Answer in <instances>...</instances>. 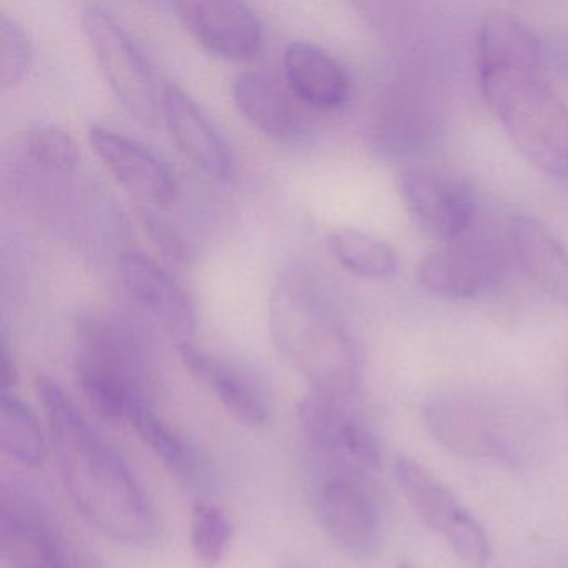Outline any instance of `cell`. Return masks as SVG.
I'll list each match as a JSON object with an SVG mask.
<instances>
[{
    "instance_id": "obj_3",
    "label": "cell",
    "mask_w": 568,
    "mask_h": 568,
    "mask_svg": "<svg viewBox=\"0 0 568 568\" xmlns=\"http://www.w3.org/2000/svg\"><path fill=\"white\" fill-rule=\"evenodd\" d=\"M74 377L105 420L129 422L139 405L152 404L151 348L144 335L114 312H88L78 322Z\"/></svg>"
},
{
    "instance_id": "obj_14",
    "label": "cell",
    "mask_w": 568,
    "mask_h": 568,
    "mask_svg": "<svg viewBox=\"0 0 568 568\" xmlns=\"http://www.w3.org/2000/svg\"><path fill=\"white\" fill-rule=\"evenodd\" d=\"M189 34L224 61H251L264 45V29L248 6L234 0H185L175 6Z\"/></svg>"
},
{
    "instance_id": "obj_19",
    "label": "cell",
    "mask_w": 568,
    "mask_h": 568,
    "mask_svg": "<svg viewBox=\"0 0 568 568\" xmlns=\"http://www.w3.org/2000/svg\"><path fill=\"white\" fill-rule=\"evenodd\" d=\"M285 82L292 94L321 112L344 108L351 95V79L331 52L312 42H292L284 54Z\"/></svg>"
},
{
    "instance_id": "obj_24",
    "label": "cell",
    "mask_w": 568,
    "mask_h": 568,
    "mask_svg": "<svg viewBox=\"0 0 568 568\" xmlns=\"http://www.w3.org/2000/svg\"><path fill=\"white\" fill-rule=\"evenodd\" d=\"M234 525L221 507L211 501H197L191 510L189 540L192 554L207 567L221 564L231 547Z\"/></svg>"
},
{
    "instance_id": "obj_13",
    "label": "cell",
    "mask_w": 568,
    "mask_h": 568,
    "mask_svg": "<svg viewBox=\"0 0 568 568\" xmlns=\"http://www.w3.org/2000/svg\"><path fill=\"white\" fill-rule=\"evenodd\" d=\"M0 554L11 568H85L61 531L21 494H2Z\"/></svg>"
},
{
    "instance_id": "obj_11",
    "label": "cell",
    "mask_w": 568,
    "mask_h": 568,
    "mask_svg": "<svg viewBox=\"0 0 568 568\" xmlns=\"http://www.w3.org/2000/svg\"><path fill=\"white\" fill-rule=\"evenodd\" d=\"M504 274L500 245L494 239L467 232L422 261L418 282L435 297L464 301L497 287Z\"/></svg>"
},
{
    "instance_id": "obj_8",
    "label": "cell",
    "mask_w": 568,
    "mask_h": 568,
    "mask_svg": "<svg viewBox=\"0 0 568 568\" xmlns=\"http://www.w3.org/2000/svg\"><path fill=\"white\" fill-rule=\"evenodd\" d=\"M394 478L408 507L442 535L462 561L474 568L487 567L491 558L487 531L442 481L408 457L395 460Z\"/></svg>"
},
{
    "instance_id": "obj_7",
    "label": "cell",
    "mask_w": 568,
    "mask_h": 568,
    "mask_svg": "<svg viewBox=\"0 0 568 568\" xmlns=\"http://www.w3.org/2000/svg\"><path fill=\"white\" fill-rule=\"evenodd\" d=\"M317 487V511L335 547L358 564L381 550L382 518L374 475L351 467L325 465Z\"/></svg>"
},
{
    "instance_id": "obj_2",
    "label": "cell",
    "mask_w": 568,
    "mask_h": 568,
    "mask_svg": "<svg viewBox=\"0 0 568 568\" xmlns=\"http://www.w3.org/2000/svg\"><path fill=\"white\" fill-rule=\"evenodd\" d=\"M268 327L275 347L311 392L354 400L362 372L357 344L314 292L298 282H278L268 305Z\"/></svg>"
},
{
    "instance_id": "obj_21",
    "label": "cell",
    "mask_w": 568,
    "mask_h": 568,
    "mask_svg": "<svg viewBox=\"0 0 568 568\" xmlns=\"http://www.w3.org/2000/svg\"><path fill=\"white\" fill-rule=\"evenodd\" d=\"M129 424L138 432L149 450L185 481L199 477V458L181 434L155 412L154 405L142 404L132 412Z\"/></svg>"
},
{
    "instance_id": "obj_20",
    "label": "cell",
    "mask_w": 568,
    "mask_h": 568,
    "mask_svg": "<svg viewBox=\"0 0 568 568\" xmlns=\"http://www.w3.org/2000/svg\"><path fill=\"white\" fill-rule=\"evenodd\" d=\"M511 252L521 271L555 301L568 305V252L541 222L525 215L508 227Z\"/></svg>"
},
{
    "instance_id": "obj_27",
    "label": "cell",
    "mask_w": 568,
    "mask_h": 568,
    "mask_svg": "<svg viewBox=\"0 0 568 568\" xmlns=\"http://www.w3.org/2000/svg\"><path fill=\"white\" fill-rule=\"evenodd\" d=\"M139 217H141L149 237L158 245L159 251L164 252L165 257L175 262H184V264L192 262V258L195 257L194 245L182 235L179 229L172 225L171 221L162 217L154 207H148V205L139 209Z\"/></svg>"
},
{
    "instance_id": "obj_29",
    "label": "cell",
    "mask_w": 568,
    "mask_h": 568,
    "mask_svg": "<svg viewBox=\"0 0 568 568\" xmlns=\"http://www.w3.org/2000/svg\"><path fill=\"white\" fill-rule=\"evenodd\" d=\"M398 568H422V567H418V565L412 564L410 560H400V564H398Z\"/></svg>"
},
{
    "instance_id": "obj_15",
    "label": "cell",
    "mask_w": 568,
    "mask_h": 568,
    "mask_svg": "<svg viewBox=\"0 0 568 568\" xmlns=\"http://www.w3.org/2000/svg\"><path fill=\"white\" fill-rule=\"evenodd\" d=\"M119 274L129 297L181 342H191L197 325L185 288L154 257L131 248L119 257Z\"/></svg>"
},
{
    "instance_id": "obj_18",
    "label": "cell",
    "mask_w": 568,
    "mask_h": 568,
    "mask_svg": "<svg viewBox=\"0 0 568 568\" xmlns=\"http://www.w3.org/2000/svg\"><path fill=\"white\" fill-rule=\"evenodd\" d=\"M232 99L247 122L272 141L294 144L308 134L301 101L275 75L244 72L232 85Z\"/></svg>"
},
{
    "instance_id": "obj_1",
    "label": "cell",
    "mask_w": 568,
    "mask_h": 568,
    "mask_svg": "<svg viewBox=\"0 0 568 568\" xmlns=\"http://www.w3.org/2000/svg\"><path fill=\"white\" fill-rule=\"evenodd\" d=\"M59 474L79 514L115 544L149 548L161 538L151 497L125 458L95 430L64 388L36 378Z\"/></svg>"
},
{
    "instance_id": "obj_22",
    "label": "cell",
    "mask_w": 568,
    "mask_h": 568,
    "mask_svg": "<svg viewBox=\"0 0 568 568\" xmlns=\"http://www.w3.org/2000/svg\"><path fill=\"white\" fill-rule=\"evenodd\" d=\"M327 242L335 261L357 277L382 281L397 274L398 261L394 248L368 232L335 229L328 234Z\"/></svg>"
},
{
    "instance_id": "obj_10",
    "label": "cell",
    "mask_w": 568,
    "mask_h": 568,
    "mask_svg": "<svg viewBox=\"0 0 568 568\" xmlns=\"http://www.w3.org/2000/svg\"><path fill=\"white\" fill-rule=\"evenodd\" d=\"M298 418L308 444L325 465L357 468L372 475L381 471V444L355 410L354 400L311 392L298 405Z\"/></svg>"
},
{
    "instance_id": "obj_9",
    "label": "cell",
    "mask_w": 568,
    "mask_h": 568,
    "mask_svg": "<svg viewBox=\"0 0 568 568\" xmlns=\"http://www.w3.org/2000/svg\"><path fill=\"white\" fill-rule=\"evenodd\" d=\"M398 192L418 227L445 242L470 232L477 212L471 185L444 165L414 162L398 174Z\"/></svg>"
},
{
    "instance_id": "obj_23",
    "label": "cell",
    "mask_w": 568,
    "mask_h": 568,
    "mask_svg": "<svg viewBox=\"0 0 568 568\" xmlns=\"http://www.w3.org/2000/svg\"><path fill=\"white\" fill-rule=\"evenodd\" d=\"M0 447L24 467H38L48 452L38 417L12 392H0Z\"/></svg>"
},
{
    "instance_id": "obj_25",
    "label": "cell",
    "mask_w": 568,
    "mask_h": 568,
    "mask_svg": "<svg viewBox=\"0 0 568 568\" xmlns=\"http://www.w3.org/2000/svg\"><path fill=\"white\" fill-rule=\"evenodd\" d=\"M24 148L29 159L45 171H74L81 159L75 139L64 129L52 124H39L29 129Z\"/></svg>"
},
{
    "instance_id": "obj_6",
    "label": "cell",
    "mask_w": 568,
    "mask_h": 568,
    "mask_svg": "<svg viewBox=\"0 0 568 568\" xmlns=\"http://www.w3.org/2000/svg\"><path fill=\"white\" fill-rule=\"evenodd\" d=\"M82 29L119 104L141 124L154 125L162 115L164 85L159 84L158 74L141 45L102 6L91 4L84 9Z\"/></svg>"
},
{
    "instance_id": "obj_12",
    "label": "cell",
    "mask_w": 568,
    "mask_h": 568,
    "mask_svg": "<svg viewBox=\"0 0 568 568\" xmlns=\"http://www.w3.org/2000/svg\"><path fill=\"white\" fill-rule=\"evenodd\" d=\"M89 144L112 178L148 207L164 209L178 197L171 165L138 139L105 125L89 128Z\"/></svg>"
},
{
    "instance_id": "obj_17",
    "label": "cell",
    "mask_w": 568,
    "mask_h": 568,
    "mask_svg": "<svg viewBox=\"0 0 568 568\" xmlns=\"http://www.w3.org/2000/svg\"><path fill=\"white\" fill-rule=\"evenodd\" d=\"M179 355L189 375L204 385L239 424L262 428L271 420L267 395L251 375L192 342H181Z\"/></svg>"
},
{
    "instance_id": "obj_4",
    "label": "cell",
    "mask_w": 568,
    "mask_h": 568,
    "mask_svg": "<svg viewBox=\"0 0 568 568\" xmlns=\"http://www.w3.org/2000/svg\"><path fill=\"white\" fill-rule=\"evenodd\" d=\"M481 95L521 158L568 178V108L540 78V62L478 68Z\"/></svg>"
},
{
    "instance_id": "obj_5",
    "label": "cell",
    "mask_w": 568,
    "mask_h": 568,
    "mask_svg": "<svg viewBox=\"0 0 568 568\" xmlns=\"http://www.w3.org/2000/svg\"><path fill=\"white\" fill-rule=\"evenodd\" d=\"M425 425L435 440L465 458L525 464L541 444L537 415L494 395L445 392L424 407Z\"/></svg>"
},
{
    "instance_id": "obj_28",
    "label": "cell",
    "mask_w": 568,
    "mask_h": 568,
    "mask_svg": "<svg viewBox=\"0 0 568 568\" xmlns=\"http://www.w3.org/2000/svg\"><path fill=\"white\" fill-rule=\"evenodd\" d=\"M2 352H0V358H2V364H0V392H12L14 388L16 381H18V371H16V362L14 355L11 354V347H9L8 337L6 334L2 335Z\"/></svg>"
},
{
    "instance_id": "obj_26",
    "label": "cell",
    "mask_w": 568,
    "mask_h": 568,
    "mask_svg": "<svg viewBox=\"0 0 568 568\" xmlns=\"http://www.w3.org/2000/svg\"><path fill=\"white\" fill-rule=\"evenodd\" d=\"M32 44L26 29L8 14H0V88L21 84L31 68Z\"/></svg>"
},
{
    "instance_id": "obj_16",
    "label": "cell",
    "mask_w": 568,
    "mask_h": 568,
    "mask_svg": "<svg viewBox=\"0 0 568 568\" xmlns=\"http://www.w3.org/2000/svg\"><path fill=\"white\" fill-rule=\"evenodd\" d=\"M162 118L179 151L192 164L219 181L234 178L235 158L231 145L207 112L174 82L164 84Z\"/></svg>"
}]
</instances>
